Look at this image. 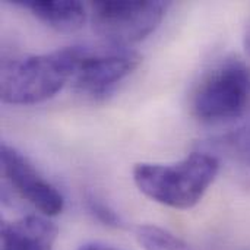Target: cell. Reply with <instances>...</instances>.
<instances>
[{
	"label": "cell",
	"mask_w": 250,
	"mask_h": 250,
	"mask_svg": "<svg viewBox=\"0 0 250 250\" xmlns=\"http://www.w3.org/2000/svg\"><path fill=\"white\" fill-rule=\"evenodd\" d=\"M141 63V56L127 47L88 50L82 47L78 67L72 78L73 86L88 95L100 97L127 78Z\"/></svg>",
	"instance_id": "obj_5"
},
{
	"label": "cell",
	"mask_w": 250,
	"mask_h": 250,
	"mask_svg": "<svg viewBox=\"0 0 250 250\" xmlns=\"http://www.w3.org/2000/svg\"><path fill=\"white\" fill-rule=\"evenodd\" d=\"M243 47L250 56V21L246 23L245 31H243Z\"/></svg>",
	"instance_id": "obj_13"
},
{
	"label": "cell",
	"mask_w": 250,
	"mask_h": 250,
	"mask_svg": "<svg viewBox=\"0 0 250 250\" xmlns=\"http://www.w3.org/2000/svg\"><path fill=\"white\" fill-rule=\"evenodd\" d=\"M86 207H88L89 212L94 215V218H97L104 226H108V227H122L123 226L120 215L108 204L101 201L98 196L88 195L86 196Z\"/></svg>",
	"instance_id": "obj_10"
},
{
	"label": "cell",
	"mask_w": 250,
	"mask_h": 250,
	"mask_svg": "<svg viewBox=\"0 0 250 250\" xmlns=\"http://www.w3.org/2000/svg\"><path fill=\"white\" fill-rule=\"evenodd\" d=\"M167 9L163 0H98L91 4L92 25L111 45L127 47L151 35Z\"/></svg>",
	"instance_id": "obj_4"
},
{
	"label": "cell",
	"mask_w": 250,
	"mask_h": 250,
	"mask_svg": "<svg viewBox=\"0 0 250 250\" xmlns=\"http://www.w3.org/2000/svg\"><path fill=\"white\" fill-rule=\"evenodd\" d=\"M15 3L29 9L40 22L57 32H76L86 21L85 6L78 0H15Z\"/></svg>",
	"instance_id": "obj_8"
},
{
	"label": "cell",
	"mask_w": 250,
	"mask_h": 250,
	"mask_svg": "<svg viewBox=\"0 0 250 250\" xmlns=\"http://www.w3.org/2000/svg\"><path fill=\"white\" fill-rule=\"evenodd\" d=\"M79 250H120L113 248V246H108V245H104V243H86L83 246H81Z\"/></svg>",
	"instance_id": "obj_12"
},
{
	"label": "cell",
	"mask_w": 250,
	"mask_h": 250,
	"mask_svg": "<svg viewBox=\"0 0 250 250\" xmlns=\"http://www.w3.org/2000/svg\"><path fill=\"white\" fill-rule=\"evenodd\" d=\"M1 173L12 188L44 217H56L64 209V198L60 190L45 180L31 161L16 148L6 144L0 149Z\"/></svg>",
	"instance_id": "obj_6"
},
{
	"label": "cell",
	"mask_w": 250,
	"mask_h": 250,
	"mask_svg": "<svg viewBox=\"0 0 250 250\" xmlns=\"http://www.w3.org/2000/svg\"><path fill=\"white\" fill-rule=\"evenodd\" d=\"M82 47H64L4 63L0 97L6 104L32 105L54 97L72 81Z\"/></svg>",
	"instance_id": "obj_2"
},
{
	"label": "cell",
	"mask_w": 250,
	"mask_h": 250,
	"mask_svg": "<svg viewBox=\"0 0 250 250\" xmlns=\"http://www.w3.org/2000/svg\"><path fill=\"white\" fill-rule=\"evenodd\" d=\"M229 139L237 157L250 168V119L236 129Z\"/></svg>",
	"instance_id": "obj_11"
},
{
	"label": "cell",
	"mask_w": 250,
	"mask_h": 250,
	"mask_svg": "<svg viewBox=\"0 0 250 250\" xmlns=\"http://www.w3.org/2000/svg\"><path fill=\"white\" fill-rule=\"evenodd\" d=\"M57 227L48 217L28 215L1 223V250H53Z\"/></svg>",
	"instance_id": "obj_7"
},
{
	"label": "cell",
	"mask_w": 250,
	"mask_h": 250,
	"mask_svg": "<svg viewBox=\"0 0 250 250\" xmlns=\"http://www.w3.org/2000/svg\"><path fill=\"white\" fill-rule=\"evenodd\" d=\"M136 237L145 250H192L176 234L158 226H141Z\"/></svg>",
	"instance_id": "obj_9"
},
{
	"label": "cell",
	"mask_w": 250,
	"mask_h": 250,
	"mask_svg": "<svg viewBox=\"0 0 250 250\" xmlns=\"http://www.w3.org/2000/svg\"><path fill=\"white\" fill-rule=\"evenodd\" d=\"M250 107V67L240 59L220 63L198 86L193 97L195 116L208 123L242 117Z\"/></svg>",
	"instance_id": "obj_3"
},
{
	"label": "cell",
	"mask_w": 250,
	"mask_h": 250,
	"mask_svg": "<svg viewBox=\"0 0 250 250\" xmlns=\"http://www.w3.org/2000/svg\"><path fill=\"white\" fill-rule=\"evenodd\" d=\"M220 171V161L208 152H192L173 164L139 163L132 176L151 201L174 209H190L201 202Z\"/></svg>",
	"instance_id": "obj_1"
}]
</instances>
